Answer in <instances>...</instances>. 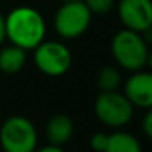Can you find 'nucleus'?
<instances>
[{
	"mask_svg": "<svg viewBox=\"0 0 152 152\" xmlns=\"http://www.w3.org/2000/svg\"><path fill=\"white\" fill-rule=\"evenodd\" d=\"M46 36V21L33 7L21 5L5 17V38L10 44L33 51Z\"/></svg>",
	"mask_w": 152,
	"mask_h": 152,
	"instance_id": "f257e3e1",
	"label": "nucleus"
},
{
	"mask_svg": "<svg viewBox=\"0 0 152 152\" xmlns=\"http://www.w3.org/2000/svg\"><path fill=\"white\" fill-rule=\"evenodd\" d=\"M111 54L118 66L129 72L142 70L149 62V48L142 33L119 30L111 39Z\"/></svg>",
	"mask_w": 152,
	"mask_h": 152,
	"instance_id": "f03ea898",
	"label": "nucleus"
},
{
	"mask_svg": "<svg viewBox=\"0 0 152 152\" xmlns=\"http://www.w3.org/2000/svg\"><path fill=\"white\" fill-rule=\"evenodd\" d=\"M0 147L4 152H34L38 149V131L26 116L15 115L0 126Z\"/></svg>",
	"mask_w": 152,
	"mask_h": 152,
	"instance_id": "7ed1b4c3",
	"label": "nucleus"
},
{
	"mask_svg": "<svg viewBox=\"0 0 152 152\" xmlns=\"http://www.w3.org/2000/svg\"><path fill=\"white\" fill-rule=\"evenodd\" d=\"M93 111L100 123L110 128H123L132 119L134 106L131 105L124 93L118 90L113 92H100L95 98Z\"/></svg>",
	"mask_w": 152,
	"mask_h": 152,
	"instance_id": "20e7f679",
	"label": "nucleus"
},
{
	"mask_svg": "<svg viewBox=\"0 0 152 152\" xmlns=\"http://www.w3.org/2000/svg\"><path fill=\"white\" fill-rule=\"evenodd\" d=\"M92 13L82 0L62 2L54 15V30L64 39H75L88 30Z\"/></svg>",
	"mask_w": 152,
	"mask_h": 152,
	"instance_id": "39448f33",
	"label": "nucleus"
},
{
	"mask_svg": "<svg viewBox=\"0 0 152 152\" xmlns=\"http://www.w3.org/2000/svg\"><path fill=\"white\" fill-rule=\"evenodd\" d=\"M34 64L48 77H61L72 66V53L59 41H41L34 48Z\"/></svg>",
	"mask_w": 152,
	"mask_h": 152,
	"instance_id": "423d86ee",
	"label": "nucleus"
},
{
	"mask_svg": "<svg viewBox=\"0 0 152 152\" xmlns=\"http://www.w3.org/2000/svg\"><path fill=\"white\" fill-rule=\"evenodd\" d=\"M118 17L126 30L147 33L152 25L151 0H119Z\"/></svg>",
	"mask_w": 152,
	"mask_h": 152,
	"instance_id": "0eeeda50",
	"label": "nucleus"
},
{
	"mask_svg": "<svg viewBox=\"0 0 152 152\" xmlns=\"http://www.w3.org/2000/svg\"><path fill=\"white\" fill-rule=\"evenodd\" d=\"M124 96L132 106L151 110L152 106V75L145 70H136L124 82Z\"/></svg>",
	"mask_w": 152,
	"mask_h": 152,
	"instance_id": "6e6552de",
	"label": "nucleus"
},
{
	"mask_svg": "<svg viewBox=\"0 0 152 152\" xmlns=\"http://www.w3.org/2000/svg\"><path fill=\"white\" fill-rule=\"evenodd\" d=\"M48 144L64 147L74 134V121L67 115H54L46 124Z\"/></svg>",
	"mask_w": 152,
	"mask_h": 152,
	"instance_id": "1a4fd4ad",
	"label": "nucleus"
},
{
	"mask_svg": "<svg viewBox=\"0 0 152 152\" xmlns=\"http://www.w3.org/2000/svg\"><path fill=\"white\" fill-rule=\"evenodd\" d=\"M26 64V51L15 44H8L0 49V70L4 74H17Z\"/></svg>",
	"mask_w": 152,
	"mask_h": 152,
	"instance_id": "9d476101",
	"label": "nucleus"
},
{
	"mask_svg": "<svg viewBox=\"0 0 152 152\" xmlns=\"http://www.w3.org/2000/svg\"><path fill=\"white\" fill-rule=\"evenodd\" d=\"M105 152H142L137 137L126 131H115L108 134Z\"/></svg>",
	"mask_w": 152,
	"mask_h": 152,
	"instance_id": "9b49d317",
	"label": "nucleus"
},
{
	"mask_svg": "<svg viewBox=\"0 0 152 152\" xmlns=\"http://www.w3.org/2000/svg\"><path fill=\"white\" fill-rule=\"evenodd\" d=\"M96 85H98L100 92L118 90L119 85H121V74H119V70L113 66L102 67L98 75H96Z\"/></svg>",
	"mask_w": 152,
	"mask_h": 152,
	"instance_id": "f8f14e48",
	"label": "nucleus"
},
{
	"mask_svg": "<svg viewBox=\"0 0 152 152\" xmlns=\"http://www.w3.org/2000/svg\"><path fill=\"white\" fill-rule=\"evenodd\" d=\"M92 15H106L113 10L115 0H82Z\"/></svg>",
	"mask_w": 152,
	"mask_h": 152,
	"instance_id": "ddd939ff",
	"label": "nucleus"
},
{
	"mask_svg": "<svg viewBox=\"0 0 152 152\" xmlns=\"http://www.w3.org/2000/svg\"><path fill=\"white\" fill-rule=\"evenodd\" d=\"M106 142H108V134H105V132H95L90 137V147L95 152H105Z\"/></svg>",
	"mask_w": 152,
	"mask_h": 152,
	"instance_id": "4468645a",
	"label": "nucleus"
},
{
	"mask_svg": "<svg viewBox=\"0 0 152 152\" xmlns=\"http://www.w3.org/2000/svg\"><path fill=\"white\" fill-rule=\"evenodd\" d=\"M142 129H144L145 137H152V111L147 110L144 115V119H142Z\"/></svg>",
	"mask_w": 152,
	"mask_h": 152,
	"instance_id": "2eb2a0df",
	"label": "nucleus"
},
{
	"mask_svg": "<svg viewBox=\"0 0 152 152\" xmlns=\"http://www.w3.org/2000/svg\"><path fill=\"white\" fill-rule=\"evenodd\" d=\"M34 152H66L62 147H59V145H53V144H48L44 145V147L41 149H36Z\"/></svg>",
	"mask_w": 152,
	"mask_h": 152,
	"instance_id": "dca6fc26",
	"label": "nucleus"
},
{
	"mask_svg": "<svg viewBox=\"0 0 152 152\" xmlns=\"http://www.w3.org/2000/svg\"><path fill=\"white\" fill-rule=\"evenodd\" d=\"M5 39H7V38H5V17L2 15V12H0V46L4 44Z\"/></svg>",
	"mask_w": 152,
	"mask_h": 152,
	"instance_id": "f3484780",
	"label": "nucleus"
},
{
	"mask_svg": "<svg viewBox=\"0 0 152 152\" xmlns=\"http://www.w3.org/2000/svg\"><path fill=\"white\" fill-rule=\"evenodd\" d=\"M61 2H70V0H61Z\"/></svg>",
	"mask_w": 152,
	"mask_h": 152,
	"instance_id": "a211bd4d",
	"label": "nucleus"
}]
</instances>
